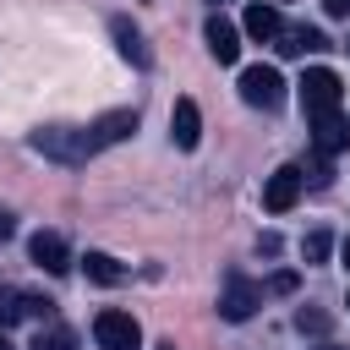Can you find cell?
<instances>
[{
    "mask_svg": "<svg viewBox=\"0 0 350 350\" xmlns=\"http://www.w3.org/2000/svg\"><path fill=\"white\" fill-rule=\"evenodd\" d=\"M301 186H306L301 170H295V164H279V170L268 175V186H262V208H268V213H290L295 197H301Z\"/></svg>",
    "mask_w": 350,
    "mask_h": 350,
    "instance_id": "8",
    "label": "cell"
},
{
    "mask_svg": "<svg viewBox=\"0 0 350 350\" xmlns=\"http://www.w3.org/2000/svg\"><path fill=\"white\" fill-rule=\"evenodd\" d=\"M202 38H208V55H213L219 66H235V60H241V33H235V22H224L219 11L208 16V27H202Z\"/></svg>",
    "mask_w": 350,
    "mask_h": 350,
    "instance_id": "11",
    "label": "cell"
},
{
    "mask_svg": "<svg viewBox=\"0 0 350 350\" xmlns=\"http://www.w3.org/2000/svg\"><path fill=\"white\" fill-rule=\"evenodd\" d=\"M257 306H262V284H252L241 268H224V284H219V317H224V323H246Z\"/></svg>",
    "mask_w": 350,
    "mask_h": 350,
    "instance_id": "1",
    "label": "cell"
},
{
    "mask_svg": "<svg viewBox=\"0 0 350 350\" xmlns=\"http://www.w3.org/2000/svg\"><path fill=\"white\" fill-rule=\"evenodd\" d=\"M27 252H33V262H38L44 273H66V268H71V246H66L60 230H38V235L27 241Z\"/></svg>",
    "mask_w": 350,
    "mask_h": 350,
    "instance_id": "10",
    "label": "cell"
},
{
    "mask_svg": "<svg viewBox=\"0 0 350 350\" xmlns=\"http://www.w3.org/2000/svg\"><path fill=\"white\" fill-rule=\"evenodd\" d=\"M345 306H350V301H345Z\"/></svg>",
    "mask_w": 350,
    "mask_h": 350,
    "instance_id": "28",
    "label": "cell"
},
{
    "mask_svg": "<svg viewBox=\"0 0 350 350\" xmlns=\"http://www.w3.org/2000/svg\"><path fill=\"white\" fill-rule=\"evenodd\" d=\"M279 27H284V22H279V11H273V5H262V0H257V5H246V33H252L257 44H273V38H279Z\"/></svg>",
    "mask_w": 350,
    "mask_h": 350,
    "instance_id": "15",
    "label": "cell"
},
{
    "mask_svg": "<svg viewBox=\"0 0 350 350\" xmlns=\"http://www.w3.org/2000/svg\"><path fill=\"white\" fill-rule=\"evenodd\" d=\"M82 268H88V279H93V284H126V268H120L109 252H88V257H82Z\"/></svg>",
    "mask_w": 350,
    "mask_h": 350,
    "instance_id": "16",
    "label": "cell"
},
{
    "mask_svg": "<svg viewBox=\"0 0 350 350\" xmlns=\"http://www.w3.org/2000/svg\"><path fill=\"white\" fill-rule=\"evenodd\" d=\"M49 312H55V301L49 295H33V290H16V284H0V323L11 328V323H49Z\"/></svg>",
    "mask_w": 350,
    "mask_h": 350,
    "instance_id": "5",
    "label": "cell"
},
{
    "mask_svg": "<svg viewBox=\"0 0 350 350\" xmlns=\"http://www.w3.org/2000/svg\"><path fill=\"white\" fill-rule=\"evenodd\" d=\"M93 339H98V350H137V345H142V328H137L131 312L104 306V312L93 317Z\"/></svg>",
    "mask_w": 350,
    "mask_h": 350,
    "instance_id": "3",
    "label": "cell"
},
{
    "mask_svg": "<svg viewBox=\"0 0 350 350\" xmlns=\"http://www.w3.org/2000/svg\"><path fill=\"white\" fill-rule=\"evenodd\" d=\"M241 98H246L252 109H279V104H284V77H279L273 66H246V71H241Z\"/></svg>",
    "mask_w": 350,
    "mask_h": 350,
    "instance_id": "4",
    "label": "cell"
},
{
    "mask_svg": "<svg viewBox=\"0 0 350 350\" xmlns=\"http://www.w3.org/2000/svg\"><path fill=\"white\" fill-rule=\"evenodd\" d=\"M159 350H175V345H170V339H164V345H159Z\"/></svg>",
    "mask_w": 350,
    "mask_h": 350,
    "instance_id": "26",
    "label": "cell"
},
{
    "mask_svg": "<svg viewBox=\"0 0 350 350\" xmlns=\"http://www.w3.org/2000/svg\"><path fill=\"white\" fill-rule=\"evenodd\" d=\"M345 49H350V44H345Z\"/></svg>",
    "mask_w": 350,
    "mask_h": 350,
    "instance_id": "29",
    "label": "cell"
},
{
    "mask_svg": "<svg viewBox=\"0 0 350 350\" xmlns=\"http://www.w3.org/2000/svg\"><path fill=\"white\" fill-rule=\"evenodd\" d=\"M0 350H11V334H5V323H0Z\"/></svg>",
    "mask_w": 350,
    "mask_h": 350,
    "instance_id": "24",
    "label": "cell"
},
{
    "mask_svg": "<svg viewBox=\"0 0 350 350\" xmlns=\"http://www.w3.org/2000/svg\"><path fill=\"white\" fill-rule=\"evenodd\" d=\"M273 49H279V55H317V49H328V38H323L317 27H279Z\"/></svg>",
    "mask_w": 350,
    "mask_h": 350,
    "instance_id": "14",
    "label": "cell"
},
{
    "mask_svg": "<svg viewBox=\"0 0 350 350\" xmlns=\"http://www.w3.org/2000/svg\"><path fill=\"white\" fill-rule=\"evenodd\" d=\"M268 290H273V295H290V290H295V273H273Z\"/></svg>",
    "mask_w": 350,
    "mask_h": 350,
    "instance_id": "21",
    "label": "cell"
},
{
    "mask_svg": "<svg viewBox=\"0 0 350 350\" xmlns=\"http://www.w3.org/2000/svg\"><path fill=\"white\" fill-rule=\"evenodd\" d=\"M33 148H38L44 159H60V164H82V159H93L88 131H71V126H44V131H33Z\"/></svg>",
    "mask_w": 350,
    "mask_h": 350,
    "instance_id": "2",
    "label": "cell"
},
{
    "mask_svg": "<svg viewBox=\"0 0 350 350\" xmlns=\"http://www.w3.org/2000/svg\"><path fill=\"white\" fill-rule=\"evenodd\" d=\"M109 33H115V49H120V55H126V60H131V66H148V60H153V55H148V44H142V33H137V22H131V16H115V22H109Z\"/></svg>",
    "mask_w": 350,
    "mask_h": 350,
    "instance_id": "13",
    "label": "cell"
},
{
    "mask_svg": "<svg viewBox=\"0 0 350 350\" xmlns=\"http://www.w3.org/2000/svg\"><path fill=\"white\" fill-rule=\"evenodd\" d=\"M33 350H77V334H71V328H60V323H49V328H38Z\"/></svg>",
    "mask_w": 350,
    "mask_h": 350,
    "instance_id": "17",
    "label": "cell"
},
{
    "mask_svg": "<svg viewBox=\"0 0 350 350\" xmlns=\"http://www.w3.org/2000/svg\"><path fill=\"white\" fill-rule=\"evenodd\" d=\"M295 328H301V334H328V312L301 306V312H295Z\"/></svg>",
    "mask_w": 350,
    "mask_h": 350,
    "instance_id": "20",
    "label": "cell"
},
{
    "mask_svg": "<svg viewBox=\"0 0 350 350\" xmlns=\"http://www.w3.org/2000/svg\"><path fill=\"white\" fill-rule=\"evenodd\" d=\"M208 5H224V0H208Z\"/></svg>",
    "mask_w": 350,
    "mask_h": 350,
    "instance_id": "27",
    "label": "cell"
},
{
    "mask_svg": "<svg viewBox=\"0 0 350 350\" xmlns=\"http://www.w3.org/2000/svg\"><path fill=\"white\" fill-rule=\"evenodd\" d=\"M328 246H334V241H328V230H312V235L301 241V257H306V262H323V257H328Z\"/></svg>",
    "mask_w": 350,
    "mask_h": 350,
    "instance_id": "19",
    "label": "cell"
},
{
    "mask_svg": "<svg viewBox=\"0 0 350 350\" xmlns=\"http://www.w3.org/2000/svg\"><path fill=\"white\" fill-rule=\"evenodd\" d=\"M88 131V148L98 153V148H115V142H126L131 131H137V109H109V115H98L93 126H82Z\"/></svg>",
    "mask_w": 350,
    "mask_h": 350,
    "instance_id": "7",
    "label": "cell"
},
{
    "mask_svg": "<svg viewBox=\"0 0 350 350\" xmlns=\"http://www.w3.org/2000/svg\"><path fill=\"white\" fill-rule=\"evenodd\" d=\"M301 109H306V120L339 109V77H334L328 66H312V71L301 77Z\"/></svg>",
    "mask_w": 350,
    "mask_h": 350,
    "instance_id": "6",
    "label": "cell"
},
{
    "mask_svg": "<svg viewBox=\"0 0 350 350\" xmlns=\"http://www.w3.org/2000/svg\"><path fill=\"white\" fill-rule=\"evenodd\" d=\"M11 230H16V219H11V213H5V208H0V241H5V235H11Z\"/></svg>",
    "mask_w": 350,
    "mask_h": 350,
    "instance_id": "23",
    "label": "cell"
},
{
    "mask_svg": "<svg viewBox=\"0 0 350 350\" xmlns=\"http://www.w3.org/2000/svg\"><path fill=\"white\" fill-rule=\"evenodd\" d=\"M312 148H317V153H339V148H350V120H345L339 109L312 115Z\"/></svg>",
    "mask_w": 350,
    "mask_h": 350,
    "instance_id": "12",
    "label": "cell"
},
{
    "mask_svg": "<svg viewBox=\"0 0 350 350\" xmlns=\"http://www.w3.org/2000/svg\"><path fill=\"white\" fill-rule=\"evenodd\" d=\"M295 170H301V180H312V186H328V153H317V148H312V159L295 164Z\"/></svg>",
    "mask_w": 350,
    "mask_h": 350,
    "instance_id": "18",
    "label": "cell"
},
{
    "mask_svg": "<svg viewBox=\"0 0 350 350\" xmlns=\"http://www.w3.org/2000/svg\"><path fill=\"white\" fill-rule=\"evenodd\" d=\"M170 142L180 153H191L202 142V109H197V98H175V109H170Z\"/></svg>",
    "mask_w": 350,
    "mask_h": 350,
    "instance_id": "9",
    "label": "cell"
},
{
    "mask_svg": "<svg viewBox=\"0 0 350 350\" xmlns=\"http://www.w3.org/2000/svg\"><path fill=\"white\" fill-rule=\"evenodd\" d=\"M323 11L328 16H350V0H323Z\"/></svg>",
    "mask_w": 350,
    "mask_h": 350,
    "instance_id": "22",
    "label": "cell"
},
{
    "mask_svg": "<svg viewBox=\"0 0 350 350\" xmlns=\"http://www.w3.org/2000/svg\"><path fill=\"white\" fill-rule=\"evenodd\" d=\"M345 268H350V241H345Z\"/></svg>",
    "mask_w": 350,
    "mask_h": 350,
    "instance_id": "25",
    "label": "cell"
}]
</instances>
